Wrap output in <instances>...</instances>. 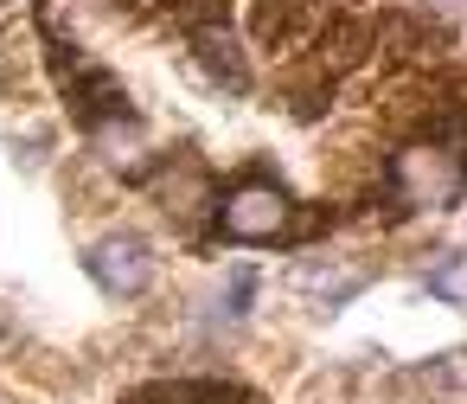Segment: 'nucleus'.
<instances>
[{"label":"nucleus","instance_id":"nucleus-5","mask_svg":"<svg viewBox=\"0 0 467 404\" xmlns=\"http://www.w3.org/2000/svg\"><path fill=\"white\" fill-rule=\"evenodd\" d=\"M295 295H307L314 308H339L371 282V263H339V257H301L295 263Z\"/></svg>","mask_w":467,"mask_h":404},{"label":"nucleus","instance_id":"nucleus-8","mask_svg":"<svg viewBox=\"0 0 467 404\" xmlns=\"http://www.w3.org/2000/svg\"><path fill=\"white\" fill-rule=\"evenodd\" d=\"M314 7L320 0H256V39L263 46H295L307 27H314Z\"/></svg>","mask_w":467,"mask_h":404},{"label":"nucleus","instance_id":"nucleus-10","mask_svg":"<svg viewBox=\"0 0 467 404\" xmlns=\"http://www.w3.org/2000/svg\"><path fill=\"white\" fill-rule=\"evenodd\" d=\"M205 206H212V180H205V167H180V174L167 180V212L192 218V212H205Z\"/></svg>","mask_w":467,"mask_h":404},{"label":"nucleus","instance_id":"nucleus-12","mask_svg":"<svg viewBox=\"0 0 467 404\" xmlns=\"http://www.w3.org/2000/svg\"><path fill=\"white\" fill-rule=\"evenodd\" d=\"M161 7H167L180 27H218V20H224V0H161Z\"/></svg>","mask_w":467,"mask_h":404},{"label":"nucleus","instance_id":"nucleus-6","mask_svg":"<svg viewBox=\"0 0 467 404\" xmlns=\"http://www.w3.org/2000/svg\"><path fill=\"white\" fill-rule=\"evenodd\" d=\"M192 65H199L218 90H231V97L250 90V65H244V52H237V39H231L224 27H192Z\"/></svg>","mask_w":467,"mask_h":404},{"label":"nucleus","instance_id":"nucleus-13","mask_svg":"<svg viewBox=\"0 0 467 404\" xmlns=\"http://www.w3.org/2000/svg\"><path fill=\"white\" fill-rule=\"evenodd\" d=\"M250 289H256V276H250V270H231V314L250 308Z\"/></svg>","mask_w":467,"mask_h":404},{"label":"nucleus","instance_id":"nucleus-9","mask_svg":"<svg viewBox=\"0 0 467 404\" xmlns=\"http://www.w3.org/2000/svg\"><path fill=\"white\" fill-rule=\"evenodd\" d=\"M129 404H244V391L224 378H167V385H141Z\"/></svg>","mask_w":467,"mask_h":404},{"label":"nucleus","instance_id":"nucleus-7","mask_svg":"<svg viewBox=\"0 0 467 404\" xmlns=\"http://www.w3.org/2000/svg\"><path fill=\"white\" fill-rule=\"evenodd\" d=\"M90 142H97V154H103L109 167H122L129 180L148 174V154H154V148H148V129H141L135 116H109V122H97Z\"/></svg>","mask_w":467,"mask_h":404},{"label":"nucleus","instance_id":"nucleus-3","mask_svg":"<svg viewBox=\"0 0 467 404\" xmlns=\"http://www.w3.org/2000/svg\"><path fill=\"white\" fill-rule=\"evenodd\" d=\"M84 270H90V282H97L103 295L135 302V295H148V282H154V250H148V238H135V231H109V238H97V244L84 250Z\"/></svg>","mask_w":467,"mask_h":404},{"label":"nucleus","instance_id":"nucleus-4","mask_svg":"<svg viewBox=\"0 0 467 404\" xmlns=\"http://www.w3.org/2000/svg\"><path fill=\"white\" fill-rule=\"evenodd\" d=\"M52 78H58V90L71 97V110L97 129V122H109V116H129V90H122V78L116 71H103V65H90V58H65V52H52Z\"/></svg>","mask_w":467,"mask_h":404},{"label":"nucleus","instance_id":"nucleus-1","mask_svg":"<svg viewBox=\"0 0 467 404\" xmlns=\"http://www.w3.org/2000/svg\"><path fill=\"white\" fill-rule=\"evenodd\" d=\"M390 193H397V206H422V212L461 206V161H454V148H441L429 135L403 142L390 154Z\"/></svg>","mask_w":467,"mask_h":404},{"label":"nucleus","instance_id":"nucleus-2","mask_svg":"<svg viewBox=\"0 0 467 404\" xmlns=\"http://www.w3.org/2000/svg\"><path fill=\"white\" fill-rule=\"evenodd\" d=\"M212 212H218V231L224 238H237V244H275V238H288V218H295V199L275 186V180H237L224 199H212Z\"/></svg>","mask_w":467,"mask_h":404},{"label":"nucleus","instance_id":"nucleus-11","mask_svg":"<svg viewBox=\"0 0 467 404\" xmlns=\"http://www.w3.org/2000/svg\"><path fill=\"white\" fill-rule=\"evenodd\" d=\"M429 295L448 302V308L461 302V250H441V257H435V270H429Z\"/></svg>","mask_w":467,"mask_h":404}]
</instances>
